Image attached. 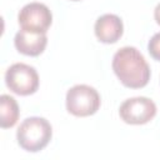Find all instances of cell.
Masks as SVG:
<instances>
[{"mask_svg": "<svg viewBox=\"0 0 160 160\" xmlns=\"http://www.w3.org/2000/svg\"><path fill=\"white\" fill-rule=\"evenodd\" d=\"M14 44L19 52L28 56H38L45 50L48 38L46 34L30 32L21 29L16 32Z\"/></svg>", "mask_w": 160, "mask_h": 160, "instance_id": "ba28073f", "label": "cell"}, {"mask_svg": "<svg viewBox=\"0 0 160 160\" xmlns=\"http://www.w3.org/2000/svg\"><path fill=\"white\" fill-rule=\"evenodd\" d=\"M148 51L150 56L158 61H160V32L152 35L148 44Z\"/></svg>", "mask_w": 160, "mask_h": 160, "instance_id": "30bf717a", "label": "cell"}, {"mask_svg": "<svg viewBox=\"0 0 160 160\" xmlns=\"http://www.w3.org/2000/svg\"><path fill=\"white\" fill-rule=\"evenodd\" d=\"M52 128L50 122L39 116L25 119L16 131V139L20 148L29 152L42 150L51 140Z\"/></svg>", "mask_w": 160, "mask_h": 160, "instance_id": "7a4b0ae2", "label": "cell"}, {"mask_svg": "<svg viewBox=\"0 0 160 160\" xmlns=\"http://www.w3.org/2000/svg\"><path fill=\"white\" fill-rule=\"evenodd\" d=\"M154 18H155V21L158 22V25H160V2L156 5V8L154 10Z\"/></svg>", "mask_w": 160, "mask_h": 160, "instance_id": "8fae6325", "label": "cell"}, {"mask_svg": "<svg viewBox=\"0 0 160 160\" xmlns=\"http://www.w3.org/2000/svg\"><path fill=\"white\" fill-rule=\"evenodd\" d=\"M71 1H79V0H71Z\"/></svg>", "mask_w": 160, "mask_h": 160, "instance_id": "7c38bea8", "label": "cell"}, {"mask_svg": "<svg viewBox=\"0 0 160 160\" xmlns=\"http://www.w3.org/2000/svg\"><path fill=\"white\" fill-rule=\"evenodd\" d=\"M18 21L22 30L46 34L48 29L51 25L52 15L50 9L45 4L30 2L19 11Z\"/></svg>", "mask_w": 160, "mask_h": 160, "instance_id": "8992f818", "label": "cell"}, {"mask_svg": "<svg viewBox=\"0 0 160 160\" xmlns=\"http://www.w3.org/2000/svg\"><path fill=\"white\" fill-rule=\"evenodd\" d=\"M121 120L130 125H142L149 122L156 115L155 102L145 96L126 99L119 109Z\"/></svg>", "mask_w": 160, "mask_h": 160, "instance_id": "5b68a950", "label": "cell"}, {"mask_svg": "<svg viewBox=\"0 0 160 160\" xmlns=\"http://www.w3.org/2000/svg\"><path fill=\"white\" fill-rule=\"evenodd\" d=\"M5 82L12 92L26 96L38 90L39 75L32 66L24 62H15L5 72Z\"/></svg>", "mask_w": 160, "mask_h": 160, "instance_id": "277c9868", "label": "cell"}, {"mask_svg": "<svg viewBox=\"0 0 160 160\" xmlns=\"http://www.w3.org/2000/svg\"><path fill=\"white\" fill-rule=\"evenodd\" d=\"M94 31L99 41L104 44H114L121 38L124 25L118 15L104 14L95 21Z\"/></svg>", "mask_w": 160, "mask_h": 160, "instance_id": "52a82bcc", "label": "cell"}, {"mask_svg": "<svg viewBox=\"0 0 160 160\" xmlns=\"http://www.w3.org/2000/svg\"><path fill=\"white\" fill-rule=\"evenodd\" d=\"M112 70L120 82L130 89L146 86L151 75L144 55L134 46H124L114 54Z\"/></svg>", "mask_w": 160, "mask_h": 160, "instance_id": "6da1fadb", "label": "cell"}, {"mask_svg": "<svg viewBox=\"0 0 160 160\" xmlns=\"http://www.w3.org/2000/svg\"><path fill=\"white\" fill-rule=\"evenodd\" d=\"M19 105L16 100L6 94L0 96V126L2 129L12 128L19 120Z\"/></svg>", "mask_w": 160, "mask_h": 160, "instance_id": "9c48e42d", "label": "cell"}, {"mask_svg": "<svg viewBox=\"0 0 160 160\" xmlns=\"http://www.w3.org/2000/svg\"><path fill=\"white\" fill-rule=\"evenodd\" d=\"M99 92L89 85L79 84L70 88L66 92V110L78 118L94 115L100 108Z\"/></svg>", "mask_w": 160, "mask_h": 160, "instance_id": "3957f363", "label": "cell"}]
</instances>
